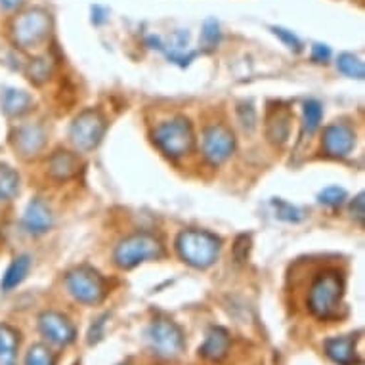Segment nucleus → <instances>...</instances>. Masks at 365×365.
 Here are the masks:
<instances>
[{"label":"nucleus","mask_w":365,"mask_h":365,"mask_svg":"<svg viewBox=\"0 0 365 365\" xmlns=\"http://www.w3.org/2000/svg\"><path fill=\"white\" fill-rule=\"evenodd\" d=\"M176 251L186 264L197 269H207L218 260L220 240L205 230H186L176 240Z\"/></svg>","instance_id":"nucleus-1"},{"label":"nucleus","mask_w":365,"mask_h":365,"mask_svg":"<svg viewBox=\"0 0 365 365\" xmlns=\"http://www.w3.org/2000/svg\"><path fill=\"white\" fill-rule=\"evenodd\" d=\"M342 291H344V285H342L341 274L325 272L322 276H317L308 293V310L319 319L333 317L341 308Z\"/></svg>","instance_id":"nucleus-2"},{"label":"nucleus","mask_w":365,"mask_h":365,"mask_svg":"<svg viewBox=\"0 0 365 365\" xmlns=\"http://www.w3.org/2000/svg\"><path fill=\"white\" fill-rule=\"evenodd\" d=\"M153 142L165 155L178 159L193 150L195 138H193L190 120L184 117H174V119L161 123L153 130Z\"/></svg>","instance_id":"nucleus-3"},{"label":"nucleus","mask_w":365,"mask_h":365,"mask_svg":"<svg viewBox=\"0 0 365 365\" xmlns=\"http://www.w3.org/2000/svg\"><path fill=\"white\" fill-rule=\"evenodd\" d=\"M163 255L161 241L150 234H134L117 245L113 252L115 264L119 268L130 269L145 260H155Z\"/></svg>","instance_id":"nucleus-4"},{"label":"nucleus","mask_w":365,"mask_h":365,"mask_svg":"<svg viewBox=\"0 0 365 365\" xmlns=\"http://www.w3.org/2000/svg\"><path fill=\"white\" fill-rule=\"evenodd\" d=\"M145 342L159 358H178L184 352V333L170 319H155L145 331Z\"/></svg>","instance_id":"nucleus-5"},{"label":"nucleus","mask_w":365,"mask_h":365,"mask_svg":"<svg viewBox=\"0 0 365 365\" xmlns=\"http://www.w3.org/2000/svg\"><path fill=\"white\" fill-rule=\"evenodd\" d=\"M66 287L73 299L83 304H98L108 294L103 277L88 266H78L71 269L66 276Z\"/></svg>","instance_id":"nucleus-6"},{"label":"nucleus","mask_w":365,"mask_h":365,"mask_svg":"<svg viewBox=\"0 0 365 365\" xmlns=\"http://www.w3.org/2000/svg\"><path fill=\"white\" fill-rule=\"evenodd\" d=\"M50 31V16L44 10H29L16 18L12 25L14 42L19 44L21 48H31L36 46L48 36Z\"/></svg>","instance_id":"nucleus-7"},{"label":"nucleus","mask_w":365,"mask_h":365,"mask_svg":"<svg viewBox=\"0 0 365 365\" xmlns=\"http://www.w3.org/2000/svg\"><path fill=\"white\" fill-rule=\"evenodd\" d=\"M103 132H106L103 115L98 109H86L78 117H75L69 136L77 150L90 151L102 142Z\"/></svg>","instance_id":"nucleus-8"},{"label":"nucleus","mask_w":365,"mask_h":365,"mask_svg":"<svg viewBox=\"0 0 365 365\" xmlns=\"http://www.w3.org/2000/svg\"><path fill=\"white\" fill-rule=\"evenodd\" d=\"M38 329L42 336L56 346H69L77 336V329L71 319L56 310L42 312L38 316Z\"/></svg>","instance_id":"nucleus-9"},{"label":"nucleus","mask_w":365,"mask_h":365,"mask_svg":"<svg viewBox=\"0 0 365 365\" xmlns=\"http://www.w3.org/2000/svg\"><path fill=\"white\" fill-rule=\"evenodd\" d=\"M235 150L234 132L224 125L209 126L203 134V153L212 165H220Z\"/></svg>","instance_id":"nucleus-10"},{"label":"nucleus","mask_w":365,"mask_h":365,"mask_svg":"<svg viewBox=\"0 0 365 365\" xmlns=\"http://www.w3.org/2000/svg\"><path fill=\"white\" fill-rule=\"evenodd\" d=\"M356 145V134L344 123H335L325 128L324 151L329 157H346Z\"/></svg>","instance_id":"nucleus-11"},{"label":"nucleus","mask_w":365,"mask_h":365,"mask_svg":"<svg viewBox=\"0 0 365 365\" xmlns=\"http://www.w3.org/2000/svg\"><path fill=\"white\" fill-rule=\"evenodd\" d=\"M325 354L331 361H335L339 365H356L359 364L358 356H356V336H333L327 339L324 344Z\"/></svg>","instance_id":"nucleus-12"},{"label":"nucleus","mask_w":365,"mask_h":365,"mask_svg":"<svg viewBox=\"0 0 365 365\" xmlns=\"http://www.w3.org/2000/svg\"><path fill=\"white\" fill-rule=\"evenodd\" d=\"M46 144V134L42 130V126L38 125H29L21 126L16 132V138H14V145L19 151V155L24 157H35L38 155V151Z\"/></svg>","instance_id":"nucleus-13"},{"label":"nucleus","mask_w":365,"mask_h":365,"mask_svg":"<svg viewBox=\"0 0 365 365\" xmlns=\"http://www.w3.org/2000/svg\"><path fill=\"white\" fill-rule=\"evenodd\" d=\"M24 224L31 234H44V232H48L50 226H52V212H50V207L46 205L44 199L35 197L27 205Z\"/></svg>","instance_id":"nucleus-14"},{"label":"nucleus","mask_w":365,"mask_h":365,"mask_svg":"<svg viewBox=\"0 0 365 365\" xmlns=\"http://www.w3.org/2000/svg\"><path fill=\"white\" fill-rule=\"evenodd\" d=\"M230 333L222 327H212V329L207 333V339L199 348V354L203 356L205 359H210V361H220V359L226 358L227 350H230Z\"/></svg>","instance_id":"nucleus-15"},{"label":"nucleus","mask_w":365,"mask_h":365,"mask_svg":"<svg viewBox=\"0 0 365 365\" xmlns=\"http://www.w3.org/2000/svg\"><path fill=\"white\" fill-rule=\"evenodd\" d=\"M81 161L75 153L67 150H58L48 161V173L56 180H69L78 173Z\"/></svg>","instance_id":"nucleus-16"},{"label":"nucleus","mask_w":365,"mask_h":365,"mask_svg":"<svg viewBox=\"0 0 365 365\" xmlns=\"http://www.w3.org/2000/svg\"><path fill=\"white\" fill-rule=\"evenodd\" d=\"M19 333L12 325L0 324V365H18Z\"/></svg>","instance_id":"nucleus-17"},{"label":"nucleus","mask_w":365,"mask_h":365,"mask_svg":"<svg viewBox=\"0 0 365 365\" xmlns=\"http://www.w3.org/2000/svg\"><path fill=\"white\" fill-rule=\"evenodd\" d=\"M0 103H2V109L6 111L8 115L12 117H21L33 108V98L24 92V90L16 88H6L0 96Z\"/></svg>","instance_id":"nucleus-18"},{"label":"nucleus","mask_w":365,"mask_h":365,"mask_svg":"<svg viewBox=\"0 0 365 365\" xmlns=\"http://www.w3.org/2000/svg\"><path fill=\"white\" fill-rule=\"evenodd\" d=\"M31 269V258L27 255H21V257H16L12 260V264L8 266V269L4 272V276H2V283H0V287L2 291H12L19 285V283L24 282L27 274H29Z\"/></svg>","instance_id":"nucleus-19"},{"label":"nucleus","mask_w":365,"mask_h":365,"mask_svg":"<svg viewBox=\"0 0 365 365\" xmlns=\"http://www.w3.org/2000/svg\"><path fill=\"white\" fill-rule=\"evenodd\" d=\"M289 123H291V117H289L287 111H277L274 117H269L268 126H266V136L272 144L282 145L287 142Z\"/></svg>","instance_id":"nucleus-20"},{"label":"nucleus","mask_w":365,"mask_h":365,"mask_svg":"<svg viewBox=\"0 0 365 365\" xmlns=\"http://www.w3.org/2000/svg\"><path fill=\"white\" fill-rule=\"evenodd\" d=\"M322 117H324L322 103L316 102V100L306 102L304 109H302V130L306 134H314L317 130V126L322 125Z\"/></svg>","instance_id":"nucleus-21"},{"label":"nucleus","mask_w":365,"mask_h":365,"mask_svg":"<svg viewBox=\"0 0 365 365\" xmlns=\"http://www.w3.org/2000/svg\"><path fill=\"white\" fill-rule=\"evenodd\" d=\"M19 192V176L10 167H0V199H14Z\"/></svg>","instance_id":"nucleus-22"},{"label":"nucleus","mask_w":365,"mask_h":365,"mask_svg":"<svg viewBox=\"0 0 365 365\" xmlns=\"http://www.w3.org/2000/svg\"><path fill=\"white\" fill-rule=\"evenodd\" d=\"M336 67H339V71L342 75H346V77H352V78H361L365 77V67H364V61L356 58L354 54H341L339 56V60H336Z\"/></svg>","instance_id":"nucleus-23"},{"label":"nucleus","mask_w":365,"mask_h":365,"mask_svg":"<svg viewBox=\"0 0 365 365\" xmlns=\"http://www.w3.org/2000/svg\"><path fill=\"white\" fill-rule=\"evenodd\" d=\"M25 365H56V354L46 344H33L25 356Z\"/></svg>","instance_id":"nucleus-24"},{"label":"nucleus","mask_w":365,"mask_h":365,"mask_svg":"<svg viewBox=\"0 0 365 365\" xmlns=\"http://www.w3.org/2000/svg\"><path fill=\"white\" fill-rule=\"evenodd\" d=\"M50 75V63L48 60H33L29 63V69H27V77L29 81H33L35 84H42Z\"/></svg>","instance_id":"nucleus-25"},{"label":"nucleus","mask_w":365,"mask_h":365,"mask_svg":"<svg viewBox=\"0 0 365 365\" xmlns=\"http://www.w3.org/2000/svg\"><path fill=\"white\" fill-rule=\"evenodd\" d=\"M272 205L276 207L277 210V218H282V220H287V222H299L302 220V210L293 207L291 203L287 201H282V199H274Z\"/></svg>","instance_id":"nucleus-26"},{"label":"nucleus","mask_w":365,"mask_h":365,"mask_svg":"<svg viewBox=\"0 0 365 365\" xmlns=\"http://www.w3.org/2000/svg\"><path fill=\"white\" fill-rule=\"evenodd\" d=\"M344 199H346V192L339 186L325 187L324 192L319 193V203L327 205V207H339L344 203Z\"/></svg>","instance_id":"nucleus-27"},{"label":"nucleus","mask_w":365,"mask_h":365,"mask_svg":"<svg viewBox=\"0 0 365 365\" xmlns=\"http://www.w3.org/2000/svg\"><path fill=\"white\" fill-rule=\"evenodd\" d=\"M220 41V31H218V24L215 19H209L203 27V42L207 48H215Z\"/></svg>","instance_id":"nucleus-28"},{"label":"nucleus","mask_w":365,"mask_h":365,"mask_svg":"<svg viewBox=\"0 0 365 365\" xmlns=\"http://www.w3.org/2000/svg\"><path fill=\"white\" fill-rule=\"evenodd\" d=\"M249 251H251V237L245 234L240 235L234 245L235 260H237V262H245L247 258H249Z\"/></svg>","instance_id":"nucleus-29"},{"label":"nucleus","mask_w":365,"mask_h":365,"mask_svg":"<svg viewBox=\"0 0 365 365\" xmlns=\"http://www.w3.org/2000/svg\"><path fill=\"white\" fill-rule=\"evenodd\" d=\"M237 113H240V120L241 125L245 126L247 130H252L255 128V123H257V113H255V109L251 106H241L237 109Z\"/></svg>","instance_id":"nucleus-30"},{"label":"nucleus","mask_w":365,"mask_h":365,"mask_svg":"<svg viewBox=\"0 0 365 365\" xmlns=\"http://www.w3.org/2000/svg\"><path fill=\"white\" fill-rule=\"evenodd\" d=\"M274 33H276V35L279 36V38H282V41L285 42V44H287L289 48H294V50H297V52H299V50H300V42H299V38H297V36L293 35V33H289V31L282 29V27H276V29H274Z\"/></svg>","instance_id":"nucleus-31"},{"label":"nucleus","mask_w":365,"mask_h":365,"mask_svg":"<svg viewBox=\"0 0 365 365\" xmlns=\"http://www.w3.org/2000/svg\"><path fill=\"white\" fill-rule=\"evenodd\" d=\"M329 58H331L329 46H325V44H314V48H312V60L316 61V63H325Z\"/></svg>","instance_id":"nucleus-32"},{"label":"nucleus","mask_w":365,"mask_h":365,"mask_svg":"<svg viewBox=\"0 0 365 365\" xmlns=\"http://www.w3.org/2000/svg\"><path fill=\"white\" fill-rule=\"evenodd\" d=\"M365 199H364V193H359L358 197L354 199V203H352V207H350V209H352V215L356 216V218H358L359 222H361V224H364V218H365Z\"/></svg>","instance_id":"nucleus-33"},{"label":"nucleus","mask_w":365,"mask_h":365,"mask_svg":"<svg viewBox=\"0 0 365 365\" xmlns=\"http://www.w3.org/2000/svg\"><path fill=\"white\" fill-rule=\"evenodd\" d=\"M21 2L24 0H0V8H4V10H16Z\"/></svg>","instance_id":"nucleus-34"},{"label":"nucleus","mask_w":365,"mask_h":365,"mask_svg":"<svg viewBox=\"0 0 365 365\" xmlns=\"http://www.w3.org/2000/svg\"><path fill=\"white\" fill-rule=\"evenodd\" d=\"M73 365H81V364H78V361H75V364H73Z\"/></svg>","instance_id":"nucleus-35"}]
</instances>
